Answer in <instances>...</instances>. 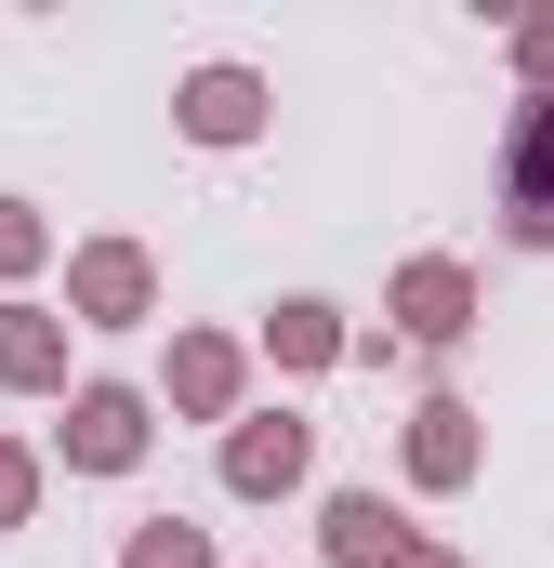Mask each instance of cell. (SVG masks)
I'll return each instance as SVG.
<instances>
[{
	"instance_id": "6da1fadb",
	"label": "cell",
	"mask_w": 554,
	"mask_h": 568,
	"mask_svg": "<svg viewBox=\"0 0 554 568\" xmlns=\"http://www.w3.org/2000/svg\"><path fill=\"white\" fill-rule=\"evenodd\" d=\"M515 239H554V93H529L515 120Z\"/></svg>"
},
{
	"instance_id": "7a4b0ae2",
	"label": "cell",
	"mask_w": 554,
	"mask_h": 568,
	"mask_svg": "<svg viewBox=\"0 0 554 568\" xmlns=\"http://www.w3.org/2000/svg\"><path fill=\"white\" fill-rule=\"evenodd\" d=\"M133 449H145V410H133V397H106V384H93V397L66 410V463H93V476H120Z\"/></svg>"
},
{
	"instance_id": "3957f363",
	"label": "cell",
	"mask_w": 554,
	"mask_h": 568,
	"mask_svg": "<svg viewBox=\"0 0 554 568\" xmlns=\"http://www.w3.org/2000/svg\"><path fill=\"white\" fill-rule=\"evenodd\" d=\"M252 120H265V93H252L238 67H198V80H185V133L198 145H238Z\"/></svg>"
},
{
	"instance_id": "277c9868",
	"label": "cell",
	"mask_w": 554,
	"mask_h": 568,
	"mask_svg": "<svg viewBox=\"0 0 554 568\" xmlns=\"http://www.w3.org/2000/svg\"><path fill=\"white\" fill-rule=\"evenodd\" d=\"M330 556L343 568H410V529H397L370 489H343V503H330Z\"/></svg>"
},
{
	"instance_id": "5b68a950",
	"label": "cell",
	"mask_w": 554,
	"mask_h": 568,
	"mask_svg": "<svg viewBox=\"0 0 554 568\" xmlns=\"http://www.w3.org/2000/svg\"><path fill=\"white\" fill-rule=\"evenodd\" d=\"M225 476H238V489H290V476H304V424H290V410H277V424H238L225 436Z\"/></svg>"
},
{
	"instance_id": "8992f818",
	"label": "cell",
	"mask_w": 554,
	"mask_h": 568,
	"mask_svg": "<svg viewBox=\"0 0 554 568\" xmlns=\"http://www.w3.org/2000/svg\"><path fill=\"white\" fill-rule=\"evenodd\" d=\"M462 304H475L462 265H410V278H397V317H410L422 344H449V331H462Z\"/></svg>"
},
{
	"instance_id": "52a82bcc",
	"label": "cell",
	"mask_w": 554,
	"mask_h": 568,
	"mask_svg": "<svg viewBox=\"0 0 554 568\" xmlns=\"http://www.w3.org/2000/svg\"><path fill=\"white\" fill-rule=\"evenodd\" d=\"M410 463L435 476V489H449V476H475V410H449V397H435V410H422V436H410Z\"/></svg>"
},
{
	"instance_id": "ba28073f",
	"label": "cell",
	"mask_w": 554,
	"mask_h": 568,
	"mask_svg": "<svg viewBox=\"0 0 554 568\" xmlns=\"http://www.w3.org/2000/svg\"><path fill=\"white\" fill-rule=\"evenodd\" d=\"M80 304L93 317H145V252H80Z\"/></svg>"
},
{
	"instance_id": "9c48e42d",
	"label": "cell",
	"mask_w": 554,
	"mask_h": 568,
	"mask_svg": "<svg viewBox=\"0 0 554 568\" xmlns=\"http://www.w3.org/2000/svg\"><path fill=\"white\" fill-rule=\"evenodd\" d=\"M0 371H13V384H53V371H66V344H53V317H27V304H0Z\"/></svg>"
},
{
	"instance_id": "30bf717a",
	"label": "cell",
	"mask_w": 554,
	"mask_h": 568,
	"mask_svg": "<svg viewBox=\"0 0 554 568\" xmlns=\"http://www.w3.org/2000/svg\"><path fill=\"white\" fill-rule=\"evenodd\" d=\"M172 397H185V410H225V397H238V357H225V344H185V357H172Z\"/></svg>"
},
{
	"instance_id": "8fae6325",
	"label": "cell",
	"mask_w": 554,
	"mask_h": 568,
	"mask_svg": "<svg viewBox=\"0 0 554 568\" xmlns=\"http://www.w3.org/2000/svg\"><path fill=\"white\" fill-rule=\"evenodd\" d=\"M343 331H330V304H277V357H330Z\"/></svg>"
},
{
	"instance_id": "7c38bea8",
	"label": "cell",
	"mask_w": 554,
	"mask_h": 568,
	"mask_svg": "<svg viewBox=\"0 0 554 568\" xmlns=\"http://www.w3.org/2000/svg\"><path fill=\"white\" fill-rule=\"evenodd\" d=\"M133 568H212V542H198V529H172V516H158V529H145V542H133Z\"/></svg>"
},
{
	"instance_id": "4fadbf2b",
	"label": "cell",
	"mask_w": 554,
	"mask_h": 568,
	"mask_svg": "<svg viewBox=\"0 0 554 568\" xmlns=\"http://www.w3.org/2000/svg\"><path fill=\"white\" fill-rule=\"evenodd\" d=\"M27 252H40V225H27V212H13V199H0V278H13V265H27Z\"/></svg>"
},
{
	"instance_id": "5bb4252c",
	"label": "cell",
	"mask_w": 554,
	"mask_h": 568,
	"mask_svg": "<svg viewBox=\"0 0 554 568\" xmlns=\"http://www.w3.org/2000/svg\"><path fill=\"white\" fill-rule=\"evenodd\" d=\"M27 516V449H0V529Z\"/></svg>"
},
{
	"instance_id": "9a60e30c",
	"label": "cell",
	"mask_w": 554,
	"mask_h": 568,
	"mask_svg": "<svg viewBox=\"0 0 554 568\" xmlns=\"http://www.w3.org/2000/svg\"><path fill=\"white\" fill-rule=\"evenodd\" d=\"M529 67H542V80H554V13H542V27H529Z\"/></svg>"
},
{
	"instance_id": "2e32d148",
	"label": "cell",
	"mask_w": 554,
	"mask_h": 568,
	"mask_svg": "<svg viewBox=\"0 0 554 568\" xmlns=\"http://www.w3.org/2000/svg\"><path fill=\"white\" fill-rule=\"evenodd\" d=\"M410 568H449V556H410Z\"/></svg>"
}]
</instances>
